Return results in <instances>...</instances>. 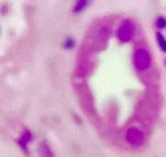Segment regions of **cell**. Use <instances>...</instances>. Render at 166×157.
<instances>
[{"instance_id":"obj_1","label":"cell","mask_w":166,"mask_h":157,"mask_svg":"<svg viewBox=\"0 0 166 157\" xmlns=\"http://www.w3.org/2000/svg\"><path fill=\"white\" fill-rule=\"evenodd\" d=\"M134 66L138 71H145L151 66L150 53L145 49H138L134 53Z\"/></svg>"},{"instance_id":"obj_2","label":"cell","mask_w":166,"mask_h":157,"mask_svg":"<svg viewBox=\"0 0 166 157\" xmlns=\"http://www.w3.org/2000/svg\"><path fill=\"white\" fill-rule=\"evenodd\" d=\"M134 35V25L132 22L124 20L117 31V36L121 42H128Z\"/></svg>"},{"instance_id":"obj_3","label":"cell","mask_w":166,"mask_h":157,"mask_svg":"<svg viewBox=\"0 0 166 157\" xmlns=\"http://www.w3.org/2000/svg\"><path fill=\"white\" fill-rule=\"evenodd\" d=\"M33 141V134L29 129H24L17 140V143L25 153L28 152V144Z\"/></svg>"},{"instance_id":"obj_4","label":"cell","mask_w":166,"mask_h":157,"mask_svg":"<svg viewBox=\"0 0 166 157\" xmlns=\"http://www.w3.org/2000/svg\"><path fill=\"white\" fill-rule=\"evenodd\" d=\"M126 138L129 143L132 145H139L143 141L142 133L135 128H131L128 130V133L126 134Z\"/></svg>"},{"instance_id":"obj_5","label":"cell","mask_w":166,"mask_h":157,"mask_svg":"<svg viewBox=\"0 0 166 157\" xmlns=\"http://www.w3.org/2000/svg\"><path fill=\"white\" fill-rule=\"evenodd\" d=\"M38 152L40 154V157H53V153L46 142L41 143Z\"/></svg>"},{"instance_id":"obj_6","label":"cell","mask_w":166,"mask_h":157,"mask_svg":"<svg viewBox=\"0 0 166 157\" xmlns=\"http://www.w3.org/2000/svg\"><path fill=\"white\" fill-rule=\"evenodd\" d=\"M90 3L87 1V0H79V1H77L74 5L73 8V12L74 13H80L87 6V4Z\"/></svg>"},{"instance_id":"obj_7","label":"cell","mask_w":166,"mask_h":157,"mask_svg":"<svg viewBox=\"0 0 166 157\" xmlns=\"http://www.w3.org/2000/svg\"><path fill=\"white\" fill-rule=\"evenodd\" d=\"M75 46H76V42H75V40H74L72 37L65 38V40H64L63 43H62V47H63L65 50H68V51L74 49Z\"/></svg>"},{"instance_id":"obj_8","label":"cell","mask_w":166,"mask_h":157,"mask_svg":"<svg viewBox=\"0 0 166 157\" xmlns=\"http://www.w3.org/2000/svg\"><path fill=\"white\" fill-rule=\"evenodd\" d=\"M157 40H158V46L161 49V51H164V52H166V40H165L164 36L161 34L160 32L157 33Z\"/></svg>"},{"instance_id":"obj_9","label":"cell","mask_w":166,"mask_h":157,"mask_svg":"<svg viewBox=\"0 0 166 157\" xmlns=\"http://www.w3.org/2000/svg\"><path fill=\"white\" fill-rule=\"evenodd\" d=\"M156 26L158 29H164L166 27V19L163 17H158L156 20Z\"/></svg>"}]
</instances>
